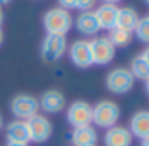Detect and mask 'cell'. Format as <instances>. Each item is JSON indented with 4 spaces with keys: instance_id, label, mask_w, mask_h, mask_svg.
Segmentation results:
<instances>
[{
    "instance_id": "obj_27",
    "label": "cell",
    "mask_w": 149,
    "mask_h": 146,
    "mask_svg": "<svg viewBox=\"0 0 149 146\" xmlns=\"http://www.w3.org/2000/svg\"><path fill=\"white\" fill-rule=\"evenodd\" d=\"M140 146H149V137L142 139V141H140Z\"/></svg>"
},
{
    "instance_id": "obj_5",
    "label": "cell",
    "mask_w": 149,
    "mask_h": 146,
    "mask_svg": "<svg viewBox=\"0 0 149 146\" xmlns=\"http://www.w3.org/2000/svg\"><path fill=\"white\" fill-rule=\"evenodd\" d=\"M68 42L65 35H49L46 34V37L42 39L40 44V56L46 63H56L58 60L63 58V55L67 53Z\"/></svg>"
},
{
    "instance_id": "obj_28",
    "label": "cell",
    "mask_w": 149,
    "mask_h": 146,
    "mask_svg": "<svg viewBox=\"0 0 149 146\" xmlns=\"http://www.w3.org/2000/svg\"><path fill=\"white\" fill-rule=\"evenodd\" d=\"M2 23H4V11L0 9V28H2Z\"/></svg>"
},
{
    "instance_id": "obj_30",
    "label": "cell",
    "mask_w": 149,
    "mask_h": 146,
    "mask_svg": "<svg viewBox=\"0 0 149 146\" xmlns=\"http://www.w3.org/2000/svg\"><path fill=\"white\" fill-rule=\"evenodd\" d=\"M2 42H4V32H2V28H0V46H2Z\"/></svg>"
},
{
    "instance_id": "obj_3",
    "label": "cell",
    "mask_w": 149,
    "mask_h": 146,
    "mask_svg": "<svg viewBox=\"0 0 149 146\" xmlns=\"http://www.w3.org/2000/svg\"><path fill=\"white\" fill-rule=\"evenodd\" d=\"M135 85V78L132 76L130 69L126 67H116L107 72L105 76V88L114 95H125L128 93Z\"/></svg>"
},
{
    "instance_id": "obj_32",
    "label": "cell",
    "mask_w": 149,
    "mask_h": 146,
    "mask_svg": "<svg viewBox=\"0 0 149 146\" xmlns=\"http://www.w3.org/2000/svg\"><path fill=\"white\" fill-rule=\"evenodd\" d=\"M144 2H146V6H149V0H144Z\"/></svg>"
},
{
    "instance_id": "obj_26",
    "label": "cell",
    "mask_w": 149,
    "mask_h": 146,
    "mask_svg": "<svg viewBox=\"0 0 149 146\" xmlns=\"http://www.w3.org/2000/svg\"><path fill=\"white\" fill-rule=\"evenodd\" d=\"M13 0H0V9H2L4 6H7V4H11Z\"/></svg>"
},
{
    "instance_id": "obj_12",
    "label": "cell",
    "mask_w": 149,
    "mask_h": 146,
    "mask_svg": "<svg viewBox=\"0 0 149 146\" xmlns=\"http://www.w3.org/2000/svg\"><path fill=\"white\" fill-rule=\"evenodd\" d=\"M132 142H133V135L123 125H114V127L107 128L104 134L105 146H132Z\"/></svg>"
},
{
    "instance_id": "obj_23",
    "label": "cell",
    "mask_w": 149,
    "mask_h": 146,
    "mask_svg": "<svg viewBox=\"0 0 149 146\" xmlns=\"http://www.w3.org/2000/svg\"><path fill=\"white\" fill-rule=\"evenodd\" d=\"M140 56H142V58H144V60H146V62L149 63V46H147V48H146V49L142 51V55H140Z\"/></svg>"
},
{
    "instance_id": "obj_20",
    "label": "cell",
    "mask_w": 149,
    "mask_h": 146,
    "mask_svg": "<svg viewBox=\"0 0 149 146\" xmlns=\"http://www.w3.org/2000/svg\"><path fill=\"white\" fill-rule=\"evenodd\" d=\"M133 34H135V37H137L140 42H144V44L149 46V16L139 20V23H137Z\"/></svg>"
},
{
    "instance_id": "obj_25",
    "label": "cell",
    "mask_w": 149,
    "mask_h": 146,
    "mask_svg": "<svg viewBox=\"0 0 149 146\" xmlns=\"http://www.w3.org/2000/svg\"><path fill=\"white\" fill-rule=\"evenodd\" d=\"M121 2V0H104V4H114V6H118Z\"/></svg>"
},
{
    "instance_id": "obj_13",
    "label": "cell",
    "mask_w": 149,
    "mask_h": 146,
    "mask_svg": "<svg viewBox=\"0 0 149 146\" xmlns=\"http://www.w3.org/2000/svg\"><path fill=\"white\" fill-rule=\"evenodd\" d=\"M93 13H95L97 20H98L100 30H111V28L116 27L119 7L114 6V4H102L97 9H93Z\"/></svg>"
},
{
    "instance_id": "obj_8",
    "label": "cell",
    "mask_w": 149,
    "mask_h": 146,
    "mask_svg": "<svg viewBox=\"0 0 149 146\" xmlns=\"http://www.w3.org/2000/svg\"><path fill=\"white\" fill-rule=\"evenodd\" d=\"M26 123H28V130H30V142L42 144V142L49 141V137L53 134V123L46 114H35L30 120H26Z\"/></svg>"
},
{
    "instance_id": "obj_15",
    "label": "cell",
    "mask_w": 149,
    "mask_h": 146,
    "mask_svg": "<svg viewBox=\"0 0 149 146\" xmlns=\"http://www.w3.org/2000/svg\"><path fill=\"white\" fill-rule=\"evenodd\" d=\"M128 130L132 132L133 137H139L140 141L149 137V111L142 109L137 111L132 118H130V127Z\"/></svg>"
},
{
    "instance_id": "obj_11",
    "label": "cell",
    "mask_w": 149,
    "mask_h": 146,
    "mask_svg": "<svg viewBox=\"0 0 149 146\" xmlns=\"http://www.w3.org/2000/svg\"><path fill=\"white\" fill-rule=\"evenodd\" d=\"M74 27L84 37H95L100 32V25L93 11H81L76 21H74Z\"/></svg>"
},
{
    "instance_id": "obj_2",
    "label": "cell",
    "mask_w": 149,
    "mask_h": 146,
    "mask_svg": "<svg viewBox=\"0 0 149 146\" xmlns=\"http://www.w3.org/2000/svg\"><path fill=\"white\" fill-rule=\"evenodd\" d=\"M119 116H121V109L114 100L104 99L93 106V123L98 128L107 130V128L114 127L119 121Z\"/></svg>"
},
{
    "instance_id": "obj_10",
    "label": "cell",
    "mask_w": 149,
    "mask_h": 146,
    "mask_svg": "<svg viewBox=\"0 0 149 146\" xmlns=\"http://www.w3.org/2000/svg\"><path fill=\"white\" fill-rule=\"evenodd\" d=\"M39 107L46 113V114H56V113H61L65 107H67V99L63 95V92L60 90H46L40 99H39Z\"/></svg>"
},
{
    "instance_id": "obj_29",
    "label": "cell",
    "mask_w": 149,
    "mask_h": 146,
    "mask_svg": "<svg viewBox=\"0 0 149 146\" xmlns=\"http://www.w3.org/2000/svg\"><path fill=\"white\" fill-rule=\"evenodd\" d=\"M4 123H6V121H4V116H2V113H0V130L4 128Z\"/></svg>"
},
{
    "instance_id": "obj_1",
    "label": "cell",
    "mask_w": 149,
    "mask_h": 146,
    "mask_svg": "<svg viewBox=\"0 0 149 146\" xmlns=\"http://www.w3.org/2000/svg\"><path fill=\"white\" fill-rule=\"evenodd\" d=\"M42 25L46 34L49 35H67L70 32V28L74 27V20L72 14L61 7H53L49 11H46L44 18H42Z\"/></svg>"
},
{
    "instance_id": "obj_19",
    "label": "cell",
    "mask_w": 149,
    "mask_h": 146,
    "mask_svg": "<svg viewBox=\"0 0 149 146\" xmlns=\"http://www.w3.org/2000/svg\"><path fill=\"white\" fill-rule=\"evenodd\" d=\"M130 72H132V76L135 79H140V81H147L149 79V63L139 55L132 60L130 63Z\"/></svg>"
},
{
    "instance_id": "obj_7",
    "label": "cell",
    "mask_w": 149,
    "mask_h": 146,
    "mask_svg": "<svg viewBox=\"0 0 149 146\" xmlns=\"http://www.w3.org/2000/svg\"><path fill=\"white\" fill-rule=\"evenodd\" d=\"M91 60L95 65H109L116 56V48L109 41V37H95L90 41Z\"/></svg>"
},
{
    "instance_id": "obj_16",
    "label": "cell",
    "mask_w": 149,
    "mask_h": 146,
    "mask_svg": "<svg viewBox=\"0 0 149 146\" xmlns=\"http://www.w3.org/2000/svg\"><path fill=\"white\" fill-rule=\"evenodd\" d=\"M6 139L13 141V142H30V130H28V123L25 120H14L7 125L6 128Z\"/></svg>"
},
{
    "instance_id": "obj_22",
    "label": "cell",
    "mask_w": 149,
    "mask_h": 146,
    "mask_svg": "<svg viewBox=\"0 0 149 146\" xmlns=\"http://www.w3.org/2000/svg\"><path fill=\"white\" fill-rule=\"evenodd\" d=\"M76 2L77 0H58V7L65 9V11H72V9H76Z\"/></svg>"
},
{
    "instance_id": "obj_24",
    "label": "cell",
    "mask_w": 149,
    "mask_h": 146,
    "mask_svg": "<svg viewBox=\"0 0 149 146\" xmlns=\"http://www.w3.org/2000/svg\"><path fill=\"white\" fill-rule=\"evenodd\" d=\"M6 146H28L25 142H13V141H6Z\"/></svg>"
},
{
    "instance_id": "obj_6",
    "label": "cell",
    "mask_w": 149,
    "mask_h": 146,
    "mask_svg": "<svg viewBox=\"0 0 149 146\" xmlns=\"http://www.w3.org/2000/svg\"><path fill=\"white\" fill-rule=\"evenodd\" d=\"M67 121L74 127H86L93 123V106L86 100H74L67 107Z\"/></svg>"
},
{
    "instance_id": "obj_9",
    "label": "cell",
    "mask_w": 149,
    "mask_h": 146,
    "mask_svg": "<svg viewBox=\"0 0 149 146\" xmlns=\"http://www.w3.org/2000/svg\"><path fill=\"white\" fill-rule=\"evenodd\" d=\"M67 53H68L70 62L76 65V67H79V69H88V67L93 65L91 49H90V41H84V39L74 41V42L67 48Z\"/></svg>"
},
{
    "instance_id": "obj_21",
    "label": "cell",
    "mask_w": 149,
    "mask_h": 146,
    "mask_svg": "<svg viewBox=\"0 0 149 146\" xmlns=\"http://www.w3.org/2000/svg\"><path fill=\"white\" fill-rule=\"evenodd\" d=\"M98 0H77L76 2V9L79 11H93Z\"/></svg>"
},
{
    "instance_id": "obj_4",
    "label": "cell",
    "mask_w": 149,
    "mask_h": 146,
    "mask_svg": "<svg viewBox=\"0 0 149 146\" xmlns=\"http://www.w3.org/2000/svg\"><path fill=\"white\" fill-rule=\"evenodd\" d=\"M11 113L16 116V120H30L32 116L39 114V99L32 93H18L11 99Z\"/></svg>"
},
{
    "instance_id": "obj_18",
    "label": "cell",
    "mask_w": 149,
    "mask_h": 146,
    "mask_svg": "<svg viewBox=\"0 0 149 146\" xmlns=\"http://www.w3.org/2000/svg\"><path fill=\"white\" fill-rule=\"evenodd\" d=\"M132 35L133 32H128L121 27H114L109 30V41L112 42L114 48H125L132 42Z\"/></svg>"
},
{
    "instance_id": "obj_14",
    "label": "cell",
    "mask_w": 149,
    "mask_h": 146,
    "mask_svg": "<svg viewBox=\"0 0 149 146\" xmlns=\"http://www.w3.org/2000/svg\"><path fill=\"white\" fill-rule=\"evenodd\" d=\"M70 141L74 146H97L98 142V132L93 125L86 127H77L72 130Z\"/></svg>"
},
{
    "instance_id": "obj_17",
    "label": "cell",
    "mask_w": 149,
    "mask_h": 146,
    "mask_svg": "<svg viewBox=\"0 0 149 146\" xmlns=\"http://www.w3.org/2000/svg\"><path fill=\"white\" fill-rule=\"evenodd\" d=\"M139 14L133 7H119V13H118V21H116V27H121L128 32H133L137 23H139Z\"/></svg>"
},
{
    "instance_id": "obj_31",
    "label": "cell",
    "mask_w": 149,
    "mask_h": 146,
    "mask_svg": "<svg viewBox=\"0 0 149 146\" xmlns=\"http://www.w3.org/2000/svg\"><path fill=\"white\" fill-rule=\"evenodd\" d=\"M146 92H147V95H149V79L146 81Z\"/></svg>"
}]
</instances>
